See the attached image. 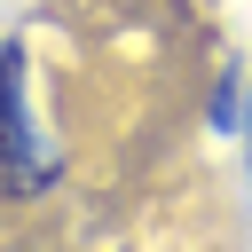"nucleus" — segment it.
Segmentation results:
<instances>
[{"label": "nucleus", "instance_id": "obj_1", "mask_svg": "<svg viewBox=\"0 0 252 252\" xmlns=\"http://www.w3.org/2000/svg\"><path fill=\"white\" fill-rule=\"evenodd\" d=\"M55 165H63V150L39 134V118H32V102H24V55L8 47V55H0V189L39 197V189L55 181Z\"/></svg>", "mask_w": 252, "mask_h": 252}, {"label": "nucleus", "instance_id": "obj_2", "mask_svg": "<svg viewBox=\"0 0 252 252\" xmlns=\"http://www.w3.org/2000/svg\"><path fill=\"white\" fill-rule=\"evenodd\" d=\"M244 142H252V118H244Z\"/></svg>", "mask_w": 252, "mask_h": 252}]
</instances>
